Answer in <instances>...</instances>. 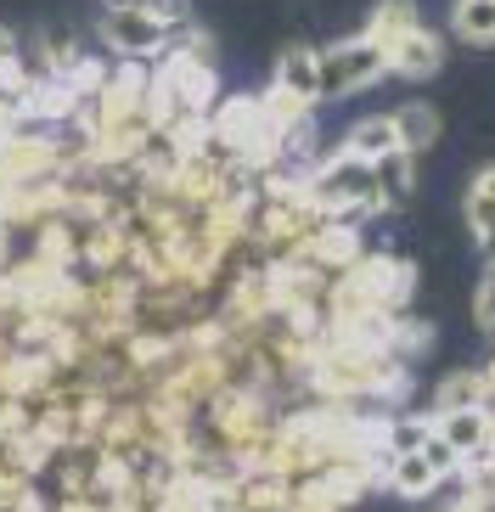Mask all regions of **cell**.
Here are the masks:
<instances>
[{"label": "cell", "mask_w": 495, "mask_h": 512, "mask_svg": "<svg viewBox=\"0 0 495 512\" xmlns=\"http://www.w3.org/2000/svg\"><path fill=\"white\" fill-rule=\"evenodd\" d=\"M422 451H428V462H434L439 473H445V479H456V473H462V456L450 451V445H445L439 434H428V445H422Z\"/></svg>", "instance_id": "cell-17"}, {"label": "cell", "mask_w": 495, "mask_h": 512, "mask_svg": "<svg viewBox=\"0 0 495 512\" xmlns=\"http://www.w3.org/2000/svg\"><path fill=\"white\" fill-rule=\"evenodd\" d=\"M270 85L282 96H293V102L315 107L321 102V51L304 46V40H293V46L276 51V74H270Z\"/></svg>", "instance_id": "cell-6"}, {"label": "cell", "mask_w": 495, "mask_h": 512, "mask_svg": "<svg viewBox=\"0 0 495 512\" xmlns=\"http://www.w3.org/2000/svg\"><path fill=\"white\" fill-rule=\"evenodd\" d=\"M299 186H304V197H310L327 220H360V214L383 209L372 164L355 158V152H344V147L327 152V158H315V164L299 175Z\"/></svg>", "instance_id": "cell-1"}, {"label": "cell", "mask_w": 495, "mask_h": 512, "mask_svg": "<svg viewBox=\"0 0 495 512\" xmlns=\"http://www.w3.org/2000/svg\"><path fill=\"white\" fill-rule=\"evenodd\" d=\"M456 406H490V383L484 372H450L434 389V411H456Z\"/></svg>", "instance_id": "cell-12"}, {"label": "cell", "mask_w": 495, "mask_h": 512, "mask_svg": "<svg viewBox=\"0 0 495 512\" xmlns=\"http://www.w3.org/2000/svg\"><path fill=\"white\" fill-rule=\"evenodd\" d=\"M473 327H479L484 338L495 344V265L484 271V282L473 287Z\"/></svg>", "instance_id": "cell-16"}, {"label": "cell", "mask_w": 495, "mask_h": 512, "mask_svg": "<svg viewBox=\"0 0 495 512\" xmlns=\"http://www.w3.org/2000/svg\"><path fill=\"white\" fill-rule=\"evenodd\" d=\"M389 119H394V141L405 152H428L439 141V113L428 102H405V107H394Z\"/></svg>", "instance_id": "cell-10"}, {"label": "cell", "mask_w": 495, "mask_h": 512, "mask_svg": "<svg viewBox=\"0 0 495 512\" xmlns=\"http://www.w3.org/2000/svg\"><path fill=\"white\" fill-rule=\"evenodd\" d=\"M462 209H467V226H473V237H479V254L495 265V197H484V192H473V186H467Z\"/></svg>", "instance_id": "cell-15"}, {"label": "cell", "mask_w": 495, "mask_h": 512, "mask_svg": "<svg viewBox=\"0 0 495 512\" xmlns=\"http://www.w3.org/2000/svg\"><path fill=\"white\" fill-rule=\"evenodd\" d=\"M96 34H102L107 51H119L130 62L164 57V46H169V23L152 0H113L102 12V23H96Z\"/></svg>", "instance_id": "cell-3"}, {"label": "cell", "mask_w": 495, "mask_h": 512, "mask_svg": "<svg viewBox=\"0 0 495 512\" xmlns=\"http://www.w3.org/2000/svg\"><path fill=\"white\" fill-rule=\"evenodd\" d=\"M434 434L445 439V445L462 456V462H473V456H490V406L434 411Z\"/></svg>", "instance_id": "cell-7"}, {"label": "cell", "mask_w": 495, "mask_h": 512, "mask_svg": "<svg viewBox=\"0 0 495 512\" xmlns=\"http://www.w3.org/2000/svg\"><path fill=\"white\" fill-rule=\"evenodd\" d=\"M372 175H377V197H383V209H405L411 192H417V152L389 147L383 158H372Z\"/></svg>", "instance_id": "cell-8"}, {"label": "cell", "mask_w": 495, "mask_h": 512, "mask_svg": "<svg viewBox=\"0 0 495 512\" xmlns=\"http://www.w3.org/2000/svg\"><path fill=\"white\" fill-rule=\"evenodd\" d=\"M428 434H434V411L428 417H389L383 422V451H422L428 445Z\"/></svg>", "instance_id": "cell-14"}, {"label": "cell", "mask_w": 495, "mask_h": 512, "mask_svg": "<svg viewBox=\"0 0 495 512\" xmlns=\"http://www.w3.org/2000/svg\"><path fill=\"white\" fill-rule=\"evenodd\" d=\"M473 192H484V197H495V164H484L479 175H473Z\"/></svg>", "instance_id": "cell-18"}, {"label": "cell", "mask_w": 495, "mask_h": 512, "mask_svg": "<svg viewBox=\"0 0 495 512\" xmlns=\"http://www.w3.org/2000/svg\"><path fill=\"white\" fill-rule=\"evenodd\" d=\"M377 79H389V51L372 34H355V40H338L321 51V102H344Z\"/></svg>", "instance_id": "cell-2"}, {"label": "cell", "mask_w": 495, "mask_h": 512, "mask_svg": "<svg viewBox=\"0 0 495 512\" xmlns=\"http://www.w3.org/2000/svg\"><path fill=\"white\" fill-rule=\"evenodd\" d=\"M411 23H422L417 0H377L372 17H366V34H372V40H394V34H405Z\"/></svg>", "instance_id": "cell-13"}, {"label": "cell", "mask_w": 495, "mask_h": 512, "mask_svg": "<svg viewBox=\"0 0 495 512\" xmlns=\"http://www.w3.org/2000/svg\"><path fill=\"white\" fill-rule=\"evenodd\" d=\"M450 34L462 46H495V0H450Z\"/></svg>", "instance_id": "cell-9"}, {"label": "cell", "mask_w": 495, "mask_h": 512, "mask_svg": "<svg viewBox=\"0 0 495 512\" xmlns=\"http://www.w3.org/2000/svg\"><path fill=\"white\" fill-rule=\"evenodd\" d=\"M383 490L400 501H428L445 490V473L428 462V451H394L383 456Z\"/></svg>", "instance_id": "cell-5"}, {"label": "cell", "mask_w": 495, "mask_h": 512, "mask_svg": "<svg viewBox=\"0 0 495 512\" xmlns=\"http://www.w3.org/2000/svg\"><path fill=\"white\" fill-rule=\"evenodd\" d=\"M383 51H389L394 79H434L439 68H445V40H439L434 29H422V23H411L405 34L383 40Z\"/></svg>", "instance_id": "cell-4"}, {"label": "cell", "mask_w": 495, "mask_h": 512, "mask_svg": "<svg viewBox=\"0 0 495 512\" xmlns=\"http://www.w3.org/2000/svg\"><path fill=\"white\" fill-rule=\"evenodd\" d=\"M389 147H400V141H394V119H389V113L355 119L344 130V152H355V158H366V164H372V158H383Z\"/></svg>", "instance_id": "cell-11"}]
</instances>
